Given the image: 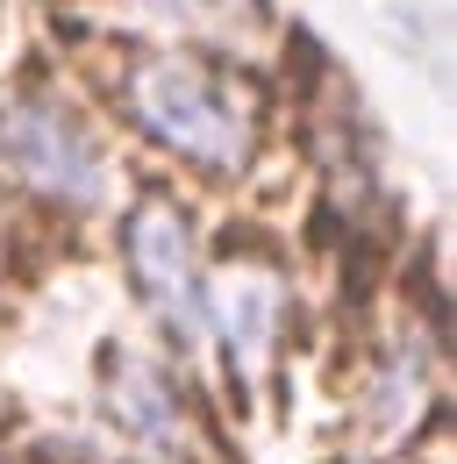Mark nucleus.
Here are the masks:
<instances>
[{
  "label": "nucleus",
  "instance_id": "nucleus-2",
  "mask_svg": "<svg viewBox=\"0 0 457 464\" xmlns=\"http://www.w3.org/2000/svg\"><path fill=\"white\" fill-rule=\"evenodd\" d=\"M0 165L22 179L29 193H51V200H101L108 193V158L101 143L86 136V121H72L51 101H15L0 115Z\"/></svg>",
  "mask_w": 457,
  "mask_h": 464
},
{
  "label": "nucleus",
  "instance_id": "nucleus-5",
  "mask_svg": "<svg viewBox=\"0 0 457 464\" xmlns=\"http://www.w3.org/2000/svg\"><path fill=\"white\" fill-rule=\"evenodd\" d=\"M208 314L222 322L228 350H236L243 364H258V357L272 350V336H279V272H272V265H236V272H222Z\"/></svg>",
  "mask_w": 457,
  "mask_h": 464
},
{
  "label": "nucleus",
  "instance_id": "nucleus-1",
  "mask_svg": "<svg viewBox=\"0 0 457 464\" xmlns=\"http://www.w3.org/2000/svg\"><path fill=\"white\" fill-rule=\"evenodd\" d=\"M129 115L143 136H158L171 158L208 165V172H236L250 158V121L222 93L215 72L186 58H143L129 72Z\"/></svg>",
  "mask_w": 457,
  "mask_h": 464
},
{
  "label": "nucleus",
  "instance_id": "nucleus-4",
  "mask_svg": "<svg viewBox=\"0 0 457 464\" xmlns=\"http://www.w3.org/2000/svg\"><path fill=\"white\" fill-rule=\"evenodd\" d=\"M108 407L114 421L136 436V443H151V450H179L186 443V407L179 393L165 386V372L151 364V357H136V350H108Z\"/></svg>",
  "mask_w": 457,
  "mask_h": 464
},
{
  "label": "nucleus",
  "instance_id": "nucleus-3",
  "mask_svg": "<svg viewBox=\"0 0 457 464\" xmlns=\"http://www.w3.org/2000/svg\"><path fill=\"white\" fill-rule=\"evenodd\" d=\"M129 272L151 300V314L165 322L171 336H193L208 322V300H200V265H193V236H186V215L171 200H143L129 215Z\"/></svg>",
  "mask_w": 457,
  "mask_h": 464
}]
</instances>
